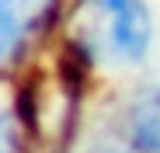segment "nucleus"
<instances>
[{
	"instance_id": "obj_1",
	"label": "nucleus",
	"mask_w": 160,
	"mask_h": 153,
	"mask_svg": "<svg viewBox=\"0 0 160 153\" xmlns=\"http://www.w3.org/2000/svg\"><path fill=\"white\" fill-rule=\"evenodd\" d=\"M70 28L73 42L91 59L136 63L153 38V21L143 0H77Z\"/></svg>"
},
{
	"instance_id": "obj_2",
	"label": "nucleus",
	"mask_w": 160,
	"mask_h": 153,
	"mask_svg": "<svg viewBox=\"0 0 160 153\" xmlns=\"http://www.w3.org/2000/svg\"><path fill=\"white\" fill-rule=\"evenodd\" d=\"M129 132H132V146L139 153H160V87L146 91L136 101Z\"/></svg>"
},
{
	"instance_id": "obj_3",
	"label": "nucleus",
	"mask_w": 160,
	"mask_h": 153,
	"mask_svg": "<svg viewBox=\"0 0 160 153\" xmlns=\"http://www.w3.org/2000/svg\"><path fill=\"white\" fill-rule=\"evenodd\" d=\"M21 14L24 11L18 0H0V70L14 59L21 45Z\"/></svg>"
},
{
	"instance_id": "obj_4",
	"label": "nucleus",
	"mask_w": 160,
	"mask_h": 153,
	"mask_svg": "<svg viewBox=\"0 0 160 153\" xmlns=\"http://www.w3.org/2000/svg\"><path fill=\"white\" fill-rule=\"evenodd\" d=\"M21 139H18V125L11 115H0V153H18Z\"/></svg>"
}]
</instances>
